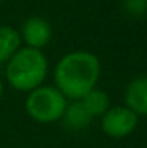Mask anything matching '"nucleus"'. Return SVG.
<instances>
[{
  "label": "nucleus",
  "instance_id": "f03ea898",
  "mask_svg": "<svg viewBox=\"0 0 147 148\" xmlns=\"http://www.w3.org/2000/svg\"><path fill=\"white\" fill-rule=\"evenodd\" d=\"M48 69V57L41 49L22 46L5 63V79L13 90L29 93L33 88L43 85Z\"/></svg>",
  "mask_w": 147,
  "mask_h": 148
},
{
  "label": "nucleus",
  "instance_id": "7ed1b4c3",
  "mask_svg": "<svg viewBox=\"0 0 147 148\" xmlns=\"http://www.w3.org/2000/svg\"><path fill=\"white\" fill-rule=\"evenodd\" d=\"M68 99L55 85H40L27 93L24 109L33 121L48 125L59 121L63 115Z\"/></svg>",
  "mask_w": 147,
  "mask_h": 148
},
{
  "label": "nucleus",
  "instance_id": "1a4fd4ad",
  "mask_svg": "<svg viewBox=\"0 0 147 148\" xmlns=\"http://www.w3.org/2000/svg\"><path fill=\"white\" fill-rule=\"evenodd\" d=\"M79 101L87 109V112L92 115V118H101L104 115V112L111 107V99L108 96V93L97 88V87L92 88L89 93H86Z\"/></svg>",
  "mask_w": 147,
  "mask_h": 148
},
{
  "label": "nucleus",
  "instance_id": "f8f14e48",
  "mask_svg": "<svg viewBox=\"0 0 147 148\" xmlns=\"http://www.w3.org/2000/svg\"><path fill=\"white\" fill-rule=\"evenodd\" d=\"M0 3H2V0H0Z\"/></svg>",
  "mask_w": 147,
  "mask_h": 148
},
{
  "label": "nucleus",
  "instance_id": "9d476101",
  "mask_svg": "<svg viewBox=\"0 0 147 148\" xmlns=\"http://www.w3.org/2000/svg\"><path fill=\"white\" fill-rule=\"evenodd\" d=\"M125 10L130 14H142L147 10V0H125Z\"/></svg>",
  "mask_w": 147,
  "mask_h": 148
},
{
  "label": "nucleus",
  "instance_id": "9b49d317",
  "mask_svg": "<svg viewBox=\"0 0 147 148\" xmlns=\"http://www.w3.org/2000/svg\"><path fill=\"white\" fill-rule=\"evenodd\" d=\"M2 96H3V80L0 79V99H2Z\"/></svg>",
  "mask_w": 147,
  "mask_h": 148
},
{
  "label": "nucleus",
  "instance_id": "20e7f679",
  "mask_svg": "<svg viewBox=\"0 0 147 148\" xmlns=\"http://www.w3.org/2000/svg\"><path fill=\"white\" fill-rule=\"evenodd\" d=\"M139 117L127 106H111L101 117V131L111 139L128 137L138 126Z\"/></svg>",
  "mask_w": 147,
  "mask_h": 148
},
{
  "label": "nucleus",
  "instance_id": "6e6552de",
  "mask_svg": "<svg viewBox=\"0 0 147 148\" xmlns=\"http://www.w3.org/2000/svg\"><path fill=\"white\" fill-rule=\"evenodd\" d=\"M22 47L21 35L11 25H0V65H5Z\"/></svg>",
  "mask_w": 147,
  "mask_h": 148
},
{
  "label": "nucleus",
  "instance_id": "0eeeda50",
  "mask_svg": "<svg viewBox=\"0 0 147 148\" xmlns=\"http://www.w3.org/2000/svg\"><path fill=\"white\" fill-rule=\"evenodd\" d=\"M60 120L63 121L66 129H70V131H81V129H86L92 123L93 118L87 112V109L82 106L81 101L75 99V101H68L66 109Z\"/></svg>",
  "mask_w": 147,
  "mask_h": 148
},
{
  "label": "nucleus",
  "instance_id": "f257e3e1",
  "mask_svg": "<svg viewBox=\"0 0 147 148\" xmlns=\"http://www.w3.org/2000/svg\"><path fill=\"white\" fill-rule=\"evenodd\" d=\"M100 74L101 65L95 54L89 51H71L55 63L54 82L66 99L75 101L95 88Z\"/></svg>",
  "mask_w": 147,
  "mask_h": 148
},
{
  "label": "nucleus",
  "instance_id": "39448f33",
  "mask_svg": "<svg viewBox=\"0 0 147 148\" xmlns=\"http://www.w3.org/2000/svg\"><path fill=\"white\" fill-rule=\"evenodd\" d=\"M21 40L27 47L41 49L46 47L52 40V27L48 19L41 16H30L22 22L19 30Z\"/></svg>",
  "mask_w": 147,
  "mask_h": 148
},
{
  "label": "nucleus",
  "instance_id": "423d86ee",
  "mask_svg": "<svg viewBox=\"0 0 147 148\" xmlns=\"http://www.w3.org/2000/svg\"><path fill=\"white\" fill-rule=\"evenodd\" d=\"M125 106L138 117H147V76L135 77L124 91Z\"/></svg>",
  "mask_w": 147,
  "mask_h": 148
}]
</instances>
